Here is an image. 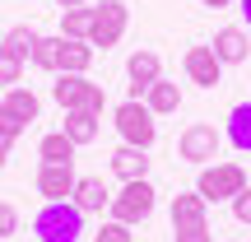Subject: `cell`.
<instances>
[{"mask_svg":"<svg viewBox=\"0 0 251 242\" xmlns=\"http://www.w3.org/2000/svg\"><path fill=\"white\" fill-rule=\"evenodd\" d=\"M89 65H93V42H79V37L56 42V75H89Z\"/></svg>","mask_w":251,"mask_h":242,"instance_id":"7c38bea8","label":"cell"},{"mask_svg":"<svg viewBox=\"0 0 251 242\" xmlns=\"http://www.w3.org/2000/svg\"><path fill=\"white\" fill-rule=\"evenodd\" d=\"M84 210L75 200H47L33 215V233L37 242H84Z\"/></svg>","mask_w":251,"mask_h":242,"instance_id":"6da1fadb","label":"cell"},{"mask_svg":"<svg viewBox=\"0 0 251 242\" xmlns=\"http://www.w3.org/2000/svg\"><path fill=\"white\" fill-rule=\"evenodd\" d=\"M200 5H209V9H224V5H233V0H200Z\"/></svg>","mask_w":251,"mask_h":242,"instance_id":"d6a6232c","label":"cell"},{"mask_svg":"<svg viewBox=\"0 0 251 242\" xmlns=\"http://www.w3.org/2000/svg\"><path fill=\"white\" fill-rule=\"evenodd\" d=\"M93 242H135V233H130V224H117V219H107V224L93 233Z\"/></svg>","mask_w":251,"mask_h":242,"instance_id":"d4e9b609","label":"cell"},{"mask_svg":"<svg viewBox=\"0 0 251 242\" xmlns=\"http://www.w3.org/2000/svg\"><path fill=\"white\" fill-rule=\"evenodd\" d=\"M153 205H158V191L149 187V177H140V182H121V191L112 196V205H107V215L117 219V224H144V219L153 215Z\"/></svg>","mask_w":251,"mask_h":242,"instance_id":"5b68a950","label":"cell"},{"mask_svg":"<svg viewBox=\"0 0 251 242\" xmlns=\"http://www.w3.org/2000/svg\"><path fill=\"white\" fill-rule=\"evenodd\" d=\"M177 149H181V159H186V163L205 168V163H214V159H219V149H224V131H214L209 121H191L186 131H181Z\"/></svg>","mask_w":251,"mask_h":242,"instance_id":"52a82bcc","label":"cell"},{"mask_svg":"<svg viewBox=\"0 0 251 242\" xmlns=\"http://www.w3.org/2000/svg\"><path fill=\"white\" fill-rule=\"evenodd\" d=\"M209 224V205L200 191H177L172 196V233L177 228H205Z\"/></svg>","mask_w":251,"mask_h":242,"instance_id":"8fae6325","label":"cell"},{"mask_svg":"<svg viewBox=\"0 0 251 242\" xmlns=\"http://www.w3.org/2000/svg\"><path fill=\"white\" fill-rule=\"evenodd\" d=\"M224 140L233 144L237 154H251V103H237L228 112V126H224Z\"/></svg>","mask_w":251,"mask_h":242,"instance_id":"2e32d148","label":"cell"},{"mask_svg":"<svg viewBox=\"0 0 251 242\" xmlns=\"http://www.w3.org/2000/svg\"><path fill=\"white\" fill-rule=\"evenodd\" d=\"M209 47H214V56H219L224 65H242L247 56H251V37H247V28H219Z\"/></svg>","mask_w":251,"mask_h":242,"instance_id":"4fadbf2b","label":"cell"},{"mask_svg":"<svg viewBox=\"0 0 251 242\" xmlns=\"http://www.w3.org/2000/svg\"><path fill=\"white\" fill-rule=\"evenodd\" d=\"M126 80H130V98L135 103H144V93H149V84H158L163 80V61H158V52H130V61H126Z\"/></svg>","mask_w":251,"mask_h":242,"instance_id":"9c48e42d","label":"cell"},{"mask_svg":"<svg viewBox=\"0 0 251 242\" xmlns=\"http://www.w3.org/2000/svg\"><path fill=\"white\" fill-rule=\"evenodd\" d=\"M19 80H24V61H19L14 52H5V47H0V89H14Z\"/></svg>","mask_w":251,"mask_h":242,"instance_id":"603a6c76","label":"cell"},{"mask_svg":"<svg viewBox=\"0 0 251 242\" xmlns=\"http://www.w3.org/2000/svg\"><path fill=\"white\" fill-rule=\"evenodd\" d=\"M75 149H79V144H75L65 131H51V135H42V144H37V159L42 163H75Z\"/></svg>","mask_w":251,"mask_h":242,"instance_id":"d6986e66","label":"cell"},{"mask_svg":"<svg viewBox=\"0 0 251 242\" xmlns=\"http://www.w3.org/2000/svg\"><path fill=\"white\" fill-rule=\"evenodd\" d=\"M61 131H65V135H70V140L84 149V144H93V140H98L102 117H98V112H65V126H61Z\"/></svg>","mask_w":251,"mask_h":242,"instance_id":"e0dca14e","label":"cell"},{"mask_svg":"<svg viewBox=\"0 0 251 242\" xmlns=\"http://www.w3.org/2000/svg\"><path fill=\"white\" fill-rule=\"evenodd\" d=\"M75 163H42L37 168V191H42L47 200H70L75 196Z\"/></svg>","mask_w":251,"mask_h":242,"instance_id":"30bf717a","label":"cell"},{"mask_svg":"<svg viewBox=\"0 0 251 242\" xmlns=\"http://www.w3.org/2000/svg\"><path fill=\"white\" fill-rule=\"evenodd\" d=\"M126 28H130V9H126V0H102V5H93V28H89V42L93 52H107V47H117L126 37Z\"/></svg>","mask_w":251,"mask_h":242,"instance_id":"8992f818","label":"cell"},{"mask_svg":"<svg viewBox=\"0 0 251 242\" xmlns=\"http://www.w3.org/2000/svg\"><path fill=\"white\" fill-rule=\"evenodd\" d=\"M24 131H28V121H19L14 112H5V108H0V135H5V140H19Z\"/></svg>","mask_w":251,"mask_h":242,"instance_id":"484cf974","label":"cell"},{"mask_svg":"<svg viewBox=\"0 0 251 242\" xmlns=\"http://www.w3.org/2000/svg\"><path fill=\"white\" fill-rule=\"evenodd\" d=\"M56 42H61V33L37 42V52H33V65H37V70H51V75H56Z\"/></svg>","mask_w":251,"mask_h":242,"instance_id":"cb8c5ba5","label":"cell"},{"mask_svg":"<svg viewBox=\"0 0 251 242\" xmlns=\"http://www.w3.org/2000/svg\"><path fill=\"white\" fill-rule=\"evenodd\" d=\"M112 126H117L121 144H135V149H153V140H158V121H153V112L144 108V103L126 98L112 108Z\"/></svg>","mask_w":251,"mask_h":242,"instance_id":"3957f363","label":"cell"},{"mask_svg":"<svg viewBox=\"0 0 251 242\" xmlns=\"http://www.w3.org/2000/svg\"><path fill=\"white\" fill-rule=\"evenodd\" d=\"M75 205L84 210V215H102V210L112 205V191L102 177H79L75 182Z\"/></svg>","mask_w":251,"mask_h":242,"instance_id":"5bb4252c","label":"cell"},{"mask_svg":"<svg viewBox=\"0 0 251 242\" xmlns=\"http://www.w3.org/2000/svg\"><path fill=\"white\" fill-rule=\"evenodd\" d=\"M0 108L14 112L19 121H37V108H42V103H37L33 89H19V84H14V89H5V103H0Z\"/></svg>","mask_w":251,"mask_h":242,"instance_id":"44dd1931","label":"cell"},{"mask_svg":"<svg viewBox=\"0 0 251 242\" xmlns=\"http://www.w3.org/2000/svg\"><path fill=\"white\" fill-rule=\"evenodd\" d=\"M242 5V19H247V28H251V0H237Z\"/></svg>","mask_w":251,"mask_h":242,"instance_id":"1f68e13d","label":"cell"},{"mask_svg":"<svg viewBox=\"0 0 251 242\" xmlns=\"http://www.w3.org/2000/svg\"><path fill=\"white\" fill-rule=\"evenodd\" d=\"M228 205H233V219H237V224H251V187L242 191V196H233Z\"/></svg>","mask_w":251,"mask_h":242,"instance_id":"4316f807","label":"cell"},{"mask_svg":"<svg viewBox=\"0 0 251 242\" xmlns=\"http://www.w3.org/2000/svg\"><path fill=\"white\" fill-rule=\"evenodd\" d=\"M172 242H214V238H209V224H205V228H177Z\"/></svg>","mask_w":251,"mask_h":242,"instance_id":"f1b7e54d","label":"cell"},{"mask_svg":"<svg viewBox=\"0 0 251 242\" xmlns=\"http://www.w3.org/2000/svg\"><path fill=\"white\" fill-rule=\"evenodd\" d=\"M9 144H14V140H5V135H0V168L9 163Z\"/></svg>","mask_w":251,"mask_h":242,"instance_id":"f546056e","label":"cell"},{"mask_svg":"<svg viewBox=\"0 0 251 242\" xmlns=\"http://www.w3.org/2000/svg\"><path fill=\"white\" fill-rule=\"evenodd\" d=\"M51 98L61 103L65 112H98V117H102V108H107V89L93 84L89 75H56Z\"/></svg>","mask_w":251,"mask_h":242,"instance_id":"277c9868","label":"cell"},{"mask_svg":"<svg viewBox=\"0 0 251 242\" xmlns=\"http://www.w3.org/2000/svg\"><path fill=\"white\" fill-rule=\"evenodd\" d=\"M89 28H93V5L61 9V37H79V42H89Z\"/></svg>","mask_w":251,"mask_h":242,"instance_id":"7402d4cb","label":"cell"},{"mask_svg":"<svg viewBox=\"0 0 251 242\" xmlns=\"http://www.w3.org/2000/svg\"><path fill=\"white\" fill-rule=\"evenodd\" d=\"M61 9H79V5H89V0H56Z\"/></svg>","mask_w":251,"mask_h":242,"instance_id":"4dcf8cb0","label":"cell"},{"mask_svg":"<svg viewBox=\"0 0 251 242\" xmlns=\"http://www.w3.org/2000/svg\"><path fill=\"white\" fill-rule=\"evenodd\" d=\"M181 70H186L191 84H200V89H219V80H224V61L214 56V47H186V56H181Z\"/></svg>","mask_w":251,"mask_h":242,"instance_id":"ba28073f","label":"cell"},{"mask_svg":"<svg viewBox=\"0 0 251 242\" xmlns=\"http://www.w3.org/2000/svg\"><path fill=\"white\" fill-rule=\"evenodd\" d=\"M149 149H135V144H121L117 154H112V172H117L121 182H140L149 177V159H144Z\"/></svg>","mask_w":251,"mask_h":242,"instance_id":"9a60e30c","label":"cell"},{"mask_svg":"<svg viewBox=\"0 0 251 242\" xmlns=\"http://www.w3.org/2000/svg\"><path fill=\"white\" fill-rule=\"evenodd\" d=\"M14 228H19V210L0 200V238H9V233H14Z\"/></svg>","mask_w":251,"mask_h":242,"instance_id":"83f0119b","label":"cell"},{"mask_svg":"<svg viewBox=\"0 0 251 242\" xmlns=\"http://www.w3.org/2000/svg\"><path fill=\"white\" fill-rule=\"evenodd\" d=\"M144 108H149L153 117H168V112H177V108H181V89H177L172 80L149 84V93H144Z\"/></svg>","mask_w":251,"mask_h":242,"instance_id":"ac0fdd59","label":"cell"},{"mask_svg":"<svg viewBox=\"0 0 251 242\" xmlns=\"http://www.w3.org/2000/svg\"><path fill=\"white\" fill-rule=\"evenodd\" d=\"M196 191L205 196V205H224V200H233V196L247 191V168H242V163H219L214 159V163L200 168Z\"/></svg>","mask_w":251,"mask_h":242,"instance_id":"7a4b0ae2","label":"cell"},{"mask_svg":"<svg viewBox=\"0 0 251 242\" xmlns=\"http://www.w3.org/2000/svg\"><path fill=\"white\" fill-rule=\"evenodd\" d=\"M37 42H42V33H37V28H28V24H14V28L5 33V42H0V47H5V52H14L19 61H33Z\"/></svg>","mask_w":251,"mask_h":242,"instance_id":"ffe728a7","label":"cell"}]
</instances>
